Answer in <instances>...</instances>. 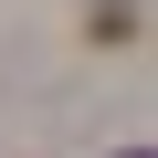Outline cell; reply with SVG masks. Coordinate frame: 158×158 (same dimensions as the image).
<instances>
[{"mask_svg":"<svg viewBox=\"0 0 158 158\" xmlns=\"http://www.w3.org/2000/svg\"><path fill=\"white\" fill-rule=\"evenodd\" d=\"M127 158H148V148H127Z\"/></svg>","mask_w":158,"mask_h":158,"instance_id":"1","label":"cell"}]
</instances>
